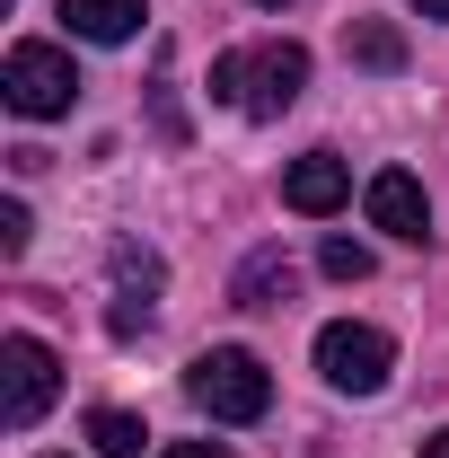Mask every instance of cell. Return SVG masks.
I'll use <instances>...</instances> for the list:
<instances>
[{
    "label": "cell",
    "instance_id": "obj_8",
    "mask_svg": "<svg viewBox=\"0 0 449 458\" xmlns=\"http://www.w3.org/2000/svg\"><path fill=\"white\" fill-rule=\"evenodd\" d=\"M343 194H352V168H343L335 150H309V159H291V176H282V203H291L300 221L343 212Z\"/></svg>",
    "mask_w": 449,
    "mask_h": 458
},
{
    "label": "cell",
    "instance_id": "obj_1",
    "mask_svg": "<svg viewBox=\"0 0 449 458\" xmlns=\"http://www.w3.org/2000/svg\"><path fill=\"white\" fill-rule=\"evenodd\" d=\"M309 89V45H256V54H221L212 62V98L256 123H274L282 106H300Z\"/></svg>",
    "mask_w": 449,
    "mask_h": 458
},
{
    "label": "cell",
    "instance_id": "obj_10",
    "mask_svg": "<svg viewBox=\"0 0 449 458\" xmlns=\"http://www.w3.org/2000/svg\"><path fill=\"white\" fill-rule=\"evenodd\" d=\"M282 291H291V256H282V247H256V256L238 265V283H229V300H238V309H274Z\"/></svg>",
    "mask_w": 449,
    "mask_h": 458
},
{
    "label": "cell",
    "instance_id": "obj_7",
    "mask_svg": "<svg viewBox=\"0 0 449 458\" xmlns=\"http://www.w3.org/2000/svg\"><path fill=\"white\" fill-rule=\"evenodd\" d=\"M361 203H370V229H388V238H405V247L432 238V203H423V185H414L405 168H379Z\"/></svg>",
    "mask_w": 449,
    "mask_h": 458
},
{
    "label": "cell",
    "instance_id": "obj_6",
    "mask_svg": "<svg viewBox=\"0 0 449 458\" xmlns=\"http://www.w3.org/2000/svg\"><path fill=\"white\" fill-rule=\"evenodd\" d=\"M159 283H168V274H159V256L123 238V247H114V309H106V335H141V327H150Z\"/></svg>",
    "mask_w": 449,
    "mask_h": 458
},
{
    "label": "cell",
    "instance_id": "obj_3",
    "mask_svg": "<svg viewBox=\"0 0 449 458\" xmlns=\"http://www.w3.org/2000/svg\"><path fill=\"white\" fill-rule=\"evenodd\" d=\"M0 98H9V114L45 123V114H71L80 71H71L62 45H9V62H0Z\"/></svg>",
    "mask_w": 449,
    "mask_h": 458
},
{
    "label": "cell",
    "instance_id": "obj_9",
    "mask_svg": "<svg viewBox=\"0 0 449 458\" xmlns=\"http://www.w3.org/2000/svg\"><path fill=\"white\" fill-rule=\"evenodd\" d=\"M62 18H71V36H89V45H132L141 36V0H62Z\"/></svg>",
    "mask_w": 449,
    "mask_h": 458
},
{
    "label": "cell",
    "instance_id": "obj_4",
    "mask_svg": "<svg viewBox=\"0 0 449 458\" xmlns=\"http://www.w3.org/2000/svg\"><path fill=\"white\" fill-rule=\"evenodd\" d=\"M318 370L343 397H379L388 370H396V344L379 327H361V318H335V327H318Z\"/></svg>",
    "mask_w": 449,
    "mask_h": 458
},
{
    "label": "cell",
    "instance_id": "obj_15",
    "mask_svg": "<svg viewBox=\"0 0 449 458\" xmlns=\"http://www.w3.org/2000/svg\"><path fill=\"white\" fill-rule=\"evenodd\" d=\"M159 458H229V441H176V450H159Z\"/></svg>",
    "mask_w": 449,
    "mask_h": 458
},
{
    "label": "cell",
    "instance_id": "obj_2",
    "mask_svg": "<svg viewBox=\"0 0 449 458\" xmlns=\"http://www.w3.org/2000/svg\"><path fill=\"white\" fill-rule=\"evenodd\" d=\"M185 397L203 405L212 423H265V405H274V379H265V361H256V352H238V344H212V352H194V361H185Z\"/></svg>",
    "mask_w": 449,
    "mask_h": 458
},
{
    "label": "cell",
    "instance_id": "obj_18",
    "mask_svg": "<svg viewBox=\"0 0 449 458\" xmlns=\"http://www.w3.org/2000/svg\"><path fill=\"white\" fill-rule=\"evenodd\" d=\"M256 9H282V0H256Z\"/></svg>",
    "mask_w": 449,
    "mask_h": 458
},
{
    "label": "cell",
    "instance_id": "obj_17",
    "mask_svg": "<svg viewBox=\"0 0 449 458\" xmlns=\"http://www.w3.org/2000/svg\"><path fill=\"white\" fill-rule=\"evenodd\" d=\"M423 458H449V432H441V441H423Z\"/></svg>",
    "mask_w": 449,
    "mask_h": 458
},
{
    "label": "cell",
    "instance_id": "obj_13",
    "mask_svg": "<svg viewBox=\"0 0 449 458\" xmlns=\"http://www.w3.org/2000/svg\"><path fill=\"white\" fill-rule=\"evenodd\" d=\"M318 265H326L335 283H370V247H361V238H326V247H318Z\"/></svg>",
    "mask_w": 449,
    "mask_h": 458
},
{
    "label": "cell",
    "instance_id": "obj_11",
    "mask_svg": "<svg viewBox=\"0 0 449 458\" xmlns=\"http://www.w3.org/2000/svg\"><path fill=\"white\" fill-rule=\"evenodd\" d=\"M343 54L361 62V71H405V36H396L388 18H352V36H343Z\"/></svg>",
    "mask_w": 449,
    "mask_h": 458
},
{
    "label": "cell",
    "instance_id": "obj_16",
    "mask_svg": "<svg viewBox=\"0 0 449 458\" xmlns=\"http://www.w3.org/2000/svg\"><path fill=\"white\" fill-rule=\"evenodd\" d=\"M414 9H423V18H449V0H414Z\"/></svg>",
    "mask_w": 449,
    "mask_h": 458
},
{
    "label": "cell",
    "instance_id": "obj_12",
    "mask_svg": "<svg viewBox=\"0 0 449 458\" xmlns=\"http://www.w3.org/2000/svg\"><path fill=\"white\" fill-rule=\"evenodd\" d=\"M89 441H97V458H141V414H123V405H97L89 414Z\"/></svg>",
    "mask_w": 449,
    "mask_h": 458
},
{
    "label": "cell",
    "instance_id": "obj_5",
    "mask_svg": "<svg viewBox=\"0 0 449 458\" xmlns=\"http://www.w3.org/2000/svg\"><path fill=\"white\" fill-rule=\"evenodd\" d=\"M54 397H62V361L36 335H9V344H0V423L27 432V423H45Z\"/></svg>",
    "mask_w": 449,
    "mask_h": 458
},
{
    "label": "cell",
    "instance_id": "obj_14",
    "mask_svg": "<svg viewBox=\"0 0 449 458\" xmlns=\"http://www.w3.org/2000/svg\"><path fill=\"white\" fill-rule=\"evenodd\" d=\"M27 238H36L27 203H0V256H27Z\"/></svg>",
    "mask_w": 449,
    "mask_h": 458
}]
</instances>
